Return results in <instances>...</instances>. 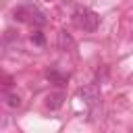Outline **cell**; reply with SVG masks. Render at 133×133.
Here are the masks:
<instances>
[{
  "label": "cell",
  "instance_id": "obj_1",
  "mask_svg": "<svg viewBox=\"0 0 133 133\" xmlns=\"http://www.w3.org/2000/svg\"><path fill=\"white\" fill-rule=\"evenodd\" d=\"M73 23L79 29H83L87 33H94L98 29V25H100V17L91 8H87V6H77L73 10Z\"/></svg>",
  "mask_w": 133,
  "mask_h": 133
},
{
  "label": "cell",
  "instance_id": "obj_2",
  "mask_svg": "<svg viewBox=\"0 0 133 133\" xmlns=\"http://www.w3.org/2000/svg\"><path fill=\"white\" fill-rule=\"evenodd\" d=\"M12 17L17 19V21H29L31 25H35V27H42V25H46V17H44V12L42 10H37L35 6H17L15 10H12Z\"/></svg>",
  "mask_w": 133,
  "mask_h": 133
},
{
  "label": "cell",
  "instance_id": "obj_3",
  "mask_svg": "<svg viewBox=\"0 0 133 133\" xmlns=\"http://www.w3.org/2000/svg\"><path fill=\"white\" fill-rule=\"evenodd\" d=\"M79 96H81V98H83V102L87 104L89 112L96 116V114H98V110L102 108V100H100V87H98L96 83H89V85H85V87H81V89H79Z\"/></svg>",
  "mask_w": 133,
  "mask_h": 133
},
{
  "label": "cell",
  "instance_id": "obj_4",
  "mask_svg": "<svg viewBox=\"0 0 133 133\" xmlns=\"http://www.w3.org/2000/svg\"><path fill=\"white\" fill-rule=\"evenodd\" d=\"M62 102H64V94H62V91L48 94V98H46V106H48L50 110H58V108L62 106Z\"/></svg>",
  "mask_w": 133,
  "mask_h": 133
},
{
  "label": "cell",
  "instance_id": "obj_5",
  "mask_svg": "<svg viewBox=\"0 0 133 133\" xmlns=\"http://www.w3.org/2000/svg\"><path fill=\"white\" fill-rule=\"evenodd\" d=\"M73 46H75L73 37H71L66 31H60V33H58V48H60L62 52H66V50H71Z\"/></svg>",
  "mask_w": 133,
  "mask_h": 133
},
{
  "label": "cell",
  "instance_id": "obj_6",
  "mask_svg": "<svg viewBox=\"0 0 133 133\" xmlns=\"http://www.w3.org/2000/svg\"><path fill=\"white\" fill-rule=\"evenodd\" d=\"M46 77H48L52 83H56V85H64V83H66V79H69L66 75H60L58 71H48V73H46Z\"/></svg>",
  "mask_w": 133,
  "mask_h": 133
},
{
  "label": "cell",
  "instance_id": "obj_7",
  "mask_svg": "<svg viewBox=\"0 0 133 133\" xmlns=\"http://www.w3.org/2000/svg\"><path fill=\"white\" fill-rule=\"evenodd\" d=\"M4 102H6V106H8V108H19V106L23 104L19 94H6V100H4Z\"/></svg>",
  "mask_w": 133,
  "mask_h": 133
},
{
  "label": "cell",
  "instance_id": "obj_8",
  "mask_svg": "<svg viewBox=\"0 0 133 133\" xmlns=\"http://www.w3.org/2000/svg\"><path fill=\"white\" fill-rule=\"evenodd\" d=\"M31 42H33L35 46H44V44H46V37H44V33H42L39 29H35V31L31 33Z\"/></svg>",
  "mask_w": 133,
  "mask_h": 133
},
{
  "label": "cell",
  "instance_id": "obj_9",
  "mask_svg": "<svg viewBox=\"0 0 133 133\" xmlns=\"http://www.w3.org/2000/svg\"><path fill=\"white\" fill-rule=\"evenodd\" d=\"M48 2H50V0H48Z\"/></svg>",
  "mask_w": 133,
  "mask_h": 133
}]
</instances>
